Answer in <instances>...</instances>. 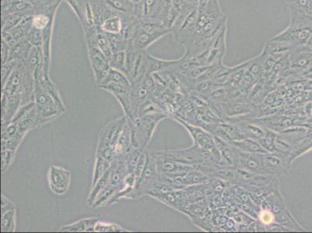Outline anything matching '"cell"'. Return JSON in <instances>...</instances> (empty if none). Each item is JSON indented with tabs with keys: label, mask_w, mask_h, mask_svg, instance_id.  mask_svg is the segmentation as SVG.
<instances>
[{
	"label": "cell",
	"mask_w": 312,
	"mask_h": 233,
	"mask_svg": "<svg viewBox=\"0 0 312 233\" xmlns=\"http://www.w3.org/2000/svg\"><path fill=\"white\" fill-rule=\"evenodd\" d=\"M24 137L25 136L17 132V133L15 136H12V138L8 139V140L2 141V144H1L2 150H11L17 151L18 148L21 145Z\"/></svg>",
	"instance_id": "obj_32"
},
{
	"label": "cell",
	"mask_w": 312,
	"mask_h": 233,
	"mask_svg": "<svg viewBox=\"0 0 312 233\" xmlns=\"http://www.w3.org/2000/svg\"><path fill=\"white\" fill-rule=\"evenodd\" d=\"M126 122L127 117L124 115V117L117 118L105 125L99 133L96 149L104 147H113L115 149L116 144Z\"/></svg>",
	"instance_id": "obj_10"
},
{
	"label": "cell",
	"mask_w": 312,
	"mask_h": 233,
	"mask_svg": "<svg viewBox=\"0 0 312 233\" xmlns=\"http://www.w3.org/2000/svg\"><path fill=\"white\" fill-rule=\"evenodd\" d=\"M48 180L50 190L53 194L65 195L71 186V173L61 166L51 165L48 169Z\"/></svg>",
	"instance_id": "obj_9"
},
{
	"label": "cell",
	"mask_w": 312,
	"mask_h": 233,
	"mask_svg": "<svg viewBox=\"0 0 312 233\" xmlns=\"http://www.w3.org/2000/svg\"><path fill=\"white\" fill-rule=\"evenodd\" d=\"M17 126L18 132L26 136L30 131L37 128V114L36 106L28 114L15 123Z\"/></svg>",
	"instance_id": "obj_21"
},
{
	"label": "cell",
	"mask_w": 312,
	"mask_h": 233,
	"mask_svg": "<svg viewBox=\"0 0 312 233\" xmlns=\"http://www.w3.org/2000/svg\"><path fill=\"white\" fill-rule=\"evenodd\" d=\"M8 94L20 93L22 105L34 100V77L25 62H17L9 80L2 88Z\"/></svg>",
	"instance_id": "obj_2"
},
{
	"label": "cell",
	"mask_w": 312,
	"mask_h": 233,
	"mask_svg": "<svg viewBox=\"0 0 312 233\" xmlns=\"http://www.w3.org/2000/svg\"><path fill=\"white\" fill-rule=\"evenodd\" d=\"M109 61H110V69L121 72L125 75L126 51L113 53Z\"/></svg>",
	"instance_id": "obj_28"
},
{
	"label": "cell",
	"mask_w": 312,
	"mask_h": 233,
	"mask_svg": "<svg viewBox=\"0 0 312 233\" xmlns=\"http://www.w3.org/2000/svg\"><path fill=\"white\" fill-rule=\"evenodd\" d=\"M171 118L179 122L186 128L193 140V146L202 150L212 151L215 148V136L202 127L189 123L177 115H171Z\"/></svg>",
	"instance_id": "obj_8"
},
{
	"label": "cell",
	"mask_w": 312,
	"mask_h": 233,
	"mask_svg": "<svg viewBox=\"0 0 312 233\" xmlns=\"http://www.w3.org/2000/svg\"><path fill=\"white\" fill-rule=\"evenodd\" d=\"M145 150L140 149H135L130 153H127L125 156V164H126L127 171L128 173H132L135 172L137 165L139 163V158H140L142 153Z\"/></svg>",
	"instance_id": "obj_29"
},
{
	"label": "cell",
	"mask_w": 312,
	"mask_h": 233,
	"mask_svg": "<svg viewBox=\"0 0 312 233\" xmlns=\"http://www.w3.org/2000/svg\"><path fill=\"white\" fill-rule=\"evenodd\" d=\"M133 149L132 143V126L129 118L127 117V122L121 132V136L115 146L116 155H125Z\"/></svg>",
	"instance_id": "obj_16"
},
{
	"label": "cell",
	"mask_w": 312,
	"mask_h": 233,
	"mask_svg": "<svg viewBox=\"0 0 312 233\" xmlns=\"http://www.w3.org/2000/svg\"><path fill=\"white\" fill-rule=\"evenodd\" d=\"M34 101L37 114V128L52 122L66 112L49 93L34 79Z\"/></svg>",
	"instance_id": "obj_4"
},
{
	"label": "cell",
	"mask_w": 312,
	"mask_h": 233,
	"mask_svg": "<svg viewBox=\"0 0 312 233\" xmlns=\"http://www.w3.org/2000/svg\"><path fill=\"white\" fill-rule=\"evenodd\" d=\"M260 207L271 210L275 215L277 224L282 226L288 231H305V229L300 224H298L286 206L285 201L280 193V189H277L268 196L261 203Z\"/></svg>",
	"instance_id": "obj_5"
},
{
	"label": "cell",
	"mask_w": 312,
	"mask_h": 233,
	"mask_svg": "<svg viewBox=\"0 0 312 233\" xmlns=\"http://www.w3.org/2000/svg\"><path fill=\"white\" fill-rule=\"evenodd\" d=\"M312 150V130L308 132L302 139L293 146L291 154V162Z\"/></svg>",
	"instance_id": "obj_22"
},
{
	"label": "cell",
	"mask_w": 312,
	"mask_h": 233,
	"mask_svg": "<svg viewBox=\"0 0 312 233\" xmlns=\"http://www.w3.org/2000/svg\"><path fill=\"white\" fill-rule=\"evenodd\" d=\"M9 52H10V46L2 39L1 41V64L2 66L7 63L8 59H9Z\"/></svg>",
	"instance_id": "obj_37"
},
{
	"label": "cell",
	"mask_w": 312,
	"mask_h": 233,
	"mask_svg": "<svg viewBox=\"0 0 312 233\" xmlns=\"http://www.w3.org/2000/svg\"><path fill=\"white\" fill-rule=\"evenodd\" d=\"M262 155L263 154L243 153L236 149L234 167L250 173L264 174Z\"/></svg>",
	"instance_id": "obj_12"
},
{
	"label": "cell",
	"mask_w": 312,
	"mask_h": 233,
	"mask_svg": "<svg viewBox=\"0 0 312 233\" xmlns=\"http://www.w3.org/2000/svg\"><path fill=\"white\" fill-rule=\"evenodd\" d=\"M234 148L247 153H255V154H263L268 153L263 146H261L257 141L251 139H244L238 141H232L229 143Z\"/></svg>",
	"instance_id": "obj_19"
},
{
	"label": "cell",
	"mask_w": 312,
	"mask_h": 233,
	"mask_svg": "<svg viewBox=\"0 0 312 233\" xmlns=\"http://www.w3.org/2000/svg\"><path fill=\"white\" fill-rule=\"evenodd\" d=\"M96 233H128L129 230L123 228L117 223H104L99 222L95 226Z\"/></svg>",
	"instance_id": "obj_30"
},
{
	"label": "cell",
	"mask_w": 312,
	"mask_h": 233,
	"mask_svg": "<svg viewBox=\"0 0 312 233\" xmlns=\"http://www.w3.org/2000/svg\"><path fill=\"white\" fill-rule=\"evenodd\" d=\"M16 209L1 214V232L13 233L16 231Z\"/></svg>",
	"instance_id": "obj_26"
},
{
	"label": "cell",
	"mask_w": 312,
	"mask_h": 233,
	"mask_svg": "<svg viewBox=\"0 0 312 233\" xmlns=\"http://www.w3.org/2000/svg\"><path fill=\"white\" fill-rule=\"evenodd\" d=\"M122 20L118 13H114L110 9L103 15L99 28L105 34H118L122 32Z\"/></svg>",
	"instance_id": "obj_15"
},
{
	"label": "cell",
	"mask_w": 312,
	"mask_h": 233,
	"mask_svg": "<svg viewBox=\"0 0 312 233\" xmlns=\"http://www.w3.org/2000/svg\"><path fill=\"white\" fill-rule=\"evenodd\" d=\"M98 86L114 95L121 104L125 116L128 118H132L131 101L132 84L126 75L121 72L110 69L106 78Z\"/></svg>",
	"instance_id": "obj_1"
},
{
	"label": "cell",
	"mask_w": 312,
	"mask_h": 233,
	"mask_svg": "<svg viewBox=\"0 0 312 233\" xmlns=\"http://www.w3.org/2000/svg\"><path fill=\"white\" fill-rule=\"evenodd\" d=\"M98 219L94 217L85 218L67 226H62L59 232L64 233H95V226Z\"/></svg>",
	"instance_id": "obj_17"
},
{
	"label": "cell",
	"mask_w": 312,
	"mask_h": 233,
	"mask_svg": "<svg viewBox=\"0 0 312 233\" xmlns=\"http://www.w3.org/2000/svg\"><path fill=\"white\" fill-rule=\"evenodd\" d=\"M110 165H111V162L110 161L105 159L103 157L96 155L94 170L92 175V186L94 185L95 183L101 178L105 173H107L110 168Z\"/></svg>",
	"instance_id": "obj_24"
},
{
	"label": "cell",
	"mask_w": 312,
	"mask_h": 233,
	"mask_svg": "<svg viewBox=\"0 0 312 233\" xmlns=\"http://www.w3.org/2000/svg\"><path fill=\"white\" fill-rule=\"evenodd\" d=\"M264 174L280 177L289 172L291 164L275 153H266L262 155Z\"/></svg>",
	"instance_id": "obj_11"
},
{
	"label": "cell",
	"mask_w": 312,
	"mask_h": 233,
	"mask_svg": "<svg viewBox=\"0 0 312 233\" xmlns=\"http://www.w3.org/2000/svg\"><path fill=\"white\" fill-rule=\"evenodd\" d=\"M158 177V172L155 158L148 152L147 161L144 170L137 180L136 185L132 194V199H139L147 195L148 191Z\"/></svg>",
	"instance_id": "obj_6"
},
{
	"label": "cell",
	"mask_w": 312,
	"mask_h": 233,
	"mask_svg": "<svg viewBox=\"0 0 312 233\" xmlns=\"http://www.w3.org/2000/svg\"><path fill=\"white\" fill-rule=\"evenodd\" d=\"M16 61H9L5 64L2 65L1 70V85L2 88L5 86L6 82L9 80V77L12 75V72L16 67Z\"/></svg>",
	"instance_id": "obj_35"
},
{
	"label": "cell",
	"mask_w": 312,
	"mask_h": 233,
	"mask_svg": "<svg viewBox=\"0 0 312 233\" xmlns=\"http://www.w3.org/2000/svg\"><path fill=\"white\" fill-rule=\"evenodd\" d=\"M103 2L114 13L135 16L137 2L134 0H103Z\"/></svg>",
	"instance_id": "obj_18"
},
{
	"label": "cell",
	"mask_w": 312,
	"mask_h": 233,
	"mask_svg": "<svg viewBox=\"0 0 312 233\" xmlns=\"http://www.w3.org/2000/svg\"><path fill=\"white\" fill-rule=\"evenodd\" d=\"M16 209L14 203L10 199L5 197L4 194L1 195V214L5 213L8 211Z\"/></svg>",
	"instance_id": "obj_36"
},
{
	"label": "cell",
	"mask_w": 312,
	"mask_h": 233,
	"mask_svg": "<svg viewBox=\"0 0 312 233\" xmlns=\"http://www.w3.org/2000/svg\"><path fill=\"white\" fill-rule=\"evenodd\" d=\"M106 34L110 49H111L113 53L126 51L127 48H128V41L124 38L122 34Z\"/></svg>",
	"instance_id": "obj_25"
},
{
	"label": "cell",
	"mask_w": 312,
	"mask_h": 233,
	"mask_svg": "<svg viewBox=\"0 0 312 233\" xmlns=\"http://www.w3.org/2000/svg\"><path fill=\"white\" fill-rule=\"evenodd\" d=\"M32 47V45L26 38L16 43V45L10 47L8 62L9 61L25 62Z\"/></svg>",
	"instance_id": "obj_20"
},
{
	"label": "cell",
	"mask_w": 312,
	"mask_h": 233,
	"mask_svg": "<svg viewBox=\"0 0 312 233\" xmlns=\"http://www.w3.org/2000/svg\"><path fill=\"white\" fill-rule=\"evenodd\" d=\"M168 117L165 112L146 114L130 119L132 126V143L133 149L147 150L156 128L161 120Z\"/></svg>",
	"instance_id": "obj_3"
},
{
	"label": "cell",
	"mask_w": 312,
	"mask_h": 233,
	"mask_svg": "<svg viewBox=\"0 0 312 233\" xmlns=\"http://www.w3.org/2000/svg\"><path fill=\"white\" fill-rule=\"evenodd\" d=\"M25 15L20 13H12L2 17V31L11 30L20 23Z\"/></svg>",
	"instance_id": "obj_31"
},
{
	"label": "cell",
	"mask_w": 312,
	"mask_h": 233,
	"mask_svg": "<svg viewBox=\"0 0 312 233\" xmlns=\"http://www.w3.org/2000/svg\"><path fill=\"white\" fill-rule=\"evenodd\" d=\"M109 175H110V171L108 170L102 176L101 178L95 183L94 185L92 186V189H91V191L88 195V198H87V204L89 207H91L92 203L94 202L95 198H96L98 194L108 184Z\"/></svg>",
	"instance_id": "obj_27"
},
{
	"label": "cell",
	"mask_w": 312,
	"mask_h": 233,
	"mask_svg": "<svg viewBox=\"0 0 312 233\" xmlns=\"http://www.w3.org/2000/svg\"><path fill=\"white\" fill-rule=\"evenodd\" d=\"M110 175H109V184L120 188L124 183V179L128 174L125 156L124 155H116L114 160L110 165Z\"/></svg>",
	"instance_id": "obj_14"
},
{
	"label": "cell",
	"mask_w": 312,
	"mask_h": 233,
	"mask_svg": "<svg viewBox=\"0 0 312 233\" xmlns=\"http://www.w3.org/2000/svg\"><path fill=\"white\" fill-rule=\"evenodd\" d=\"M26 39L32 45V46L41 48L43 45L42 30L32 27L26 36Z\"/></svg>",
	"instance_id": "obj_34"
},
{
	"label": "cell",
	"mask_w": 312,
	"mask_h": 233,
	"mask_svg": "<svg viewBox=\"0 0 312 233\" xmlns=\"http://www.w3.org/2000/svg\"><path fill=\"white\" fill-rule=\"evenodd\" d=\"M118 189L119 188H117V187L110 185L108 183L96 196L94 202L91 205V208H98L107 206L109 201L113 198V196L114 195Z\"/></svg>",
	"instance_id": "obj_23"
},
{
	"label": "cell",
	"mask_w": 312,
	"mask_h": 233,
	"mask_svg": "<svg viewBox=\"0 0 312 233\" xmlns=\"http://www.w3.org/2000/svg\"><path fill=\"white\" fill-rule=\"evenodd\" d=\"M16 151L11 150H1V171L5 173L12 165L16 156Z\"/></svg>",
	"instance_id": "obj_33"
},
{
	"label": "cell",
	"mask_w": 312,
	"mask_h": 233,
	"mask_svg": "<svg viewBox=\"0 0 312 233\" xmlns=\"http://www.w3.org/2000/svg\"><path fill=\"white\" fill-rule=\"evenodd\" d=\"M22 106V96L20 93L8 94L2 91L1 94V122L2 125L10 123L15 114Z\"/></svg>",
	"instance_id": "obj_13"
},
{
	"label": "cell",
	"mask_w": 312,
	"mask_h": 233,
	"mask_svg": "<svg viewBox=\"0 0 312 233\" xmlns=\"http://www.w3.org/2000/svg\"><path fill=\"white\" fill-rule=\"evenodd\" d=\"M87 49L95 82L99 85L106 78L110 70V61L98 48L96 43H88Z\"/></svg>",
	"instance_id": "obj_7"
}]
</instances>
